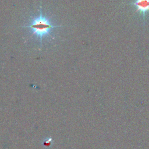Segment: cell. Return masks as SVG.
<instances>
[{"mask_svg": "<svg viewBox=\"0 0 149 149\" xmlns=\"http://www.w3.org/2000/svg\"><path fill=\"white\" fill-rule=\"evenodd\" d=\"M61 26H62L52 24L48 19L43 16L41 8H40V15L33 18L31 23L24 26V27L29 28L31 30L32 33L39 38L41 45L43 37L48 36H50V32L53 29Z\"/></svg>", "mask_w": 149, "mask_h": 149, "instance_id": "1", "label": "cell"}, {"mask_svg": "<svg viewBox=\"0 0 149 149\" xmlns=\"http://www.w3.org/2000/svg\"><path fill=\"white\" fill-rule=\"evenodd\" d=\"M137 11H139L144 19L146 14L149 12V0H135L133 3Z\"/></svg>", "mask_w": 149, "mask_h": 149, "instance_id": "2", "label": "cell"}]
</instances>
